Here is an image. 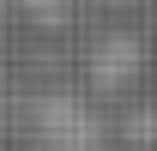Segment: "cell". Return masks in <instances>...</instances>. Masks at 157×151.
I'll return each mask as SVG.
<instances>
[{"label": "cell", "mask_w": 157, "mask_h": 151, "mask_svg": "<svg viewBox=\"0 0 157 151\" xmlns=\"http://www.w3.org/2000/svg\"><path fill=\"white\" fill-rule=\"evenodd\" d=\"M30 145L36 151H103V121L73 91H48L30 103Z\"/></svg>", "instance_id": "obj_1"}, {"label": "cell", "mask_w": 157, "mask_h": 151, "mask_svg": "<svg viewBox=\"0 0 157 151\" xmlns=\"http://www.w3.org/2000/svg\"><path fill=\"white\" fill-rule=\"evenodd\" d=\"M127 139L133 145H157V115H133L127 121Z\"/></svg>", "instance_id": "obj_4"}, {"label": "cell", "mask_w": 157, "mask_h": 151, "mask_svg": "<svg viewBox=\"0 0 157 151\" xmlns=\"http://www.w3.org/2000/svg\"><path fill=\"white\" fill-rule=\"evenodd\" d=\"M24 12H30L36 24L55 30V24H67V0H24Z\"/></svg>", "instance_id": "obj_3"}, {"label": "cell", "mask_w": 157, "mask_h": 151, "mask_svg": "<svg viewBox=\"0 0 157 151\" xmlns=\"http://www.w3.org/2000/svg\"><path fill=\"white\" fill-rule=\"evenodd\" d=\"M139 67H145V42L127 37V30H115V37H103L97 48H91V85H97V91H121V85H133Z\"/></svg>", "instance_id": "obj_2"}]
</instances>
